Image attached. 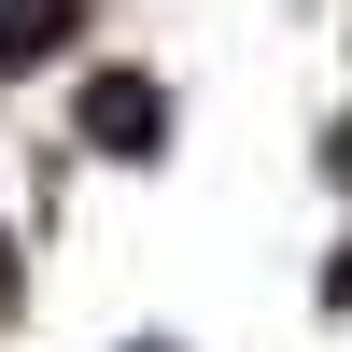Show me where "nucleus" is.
I'll list each match as a JSON object with an SVG mask.
<instances>
[{
    "label": "nucleus",
    "instance_id": "1",
    "mask_svg": "<svg viewBox=\"0 0 352 352\" xmlns=\"http://www.w3.org/2000/svg\"><path fill=\"white\" fill-rule=\"evenodd\" d=\"M85 127H99L113 155H141V141H155V85H99V99H85Z\"/></svg>",
    "mask_w": 352,
    "mask_h": 352
},
{
    "label": "nucleus",
    "instance_id": "2",
    "mask_svg": "<svg viewBox=\"0 0 352 352\" xmlns=\"http://www.w3.org/2000/svg\"><path fill=\"white\" fill-rule=\"evenodd\" d=\"M71 43V0H0V56H56Z\"/></svg>",
    "mask_w": 352,
    "mask_h": 352
}]
</instances>
